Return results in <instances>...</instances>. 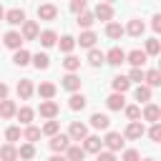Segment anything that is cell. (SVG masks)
<instances>
[{"label":"cell","instance_id":"obj_19","mask_svg":"<svg viewBox=\"0 0 161 161\" xmlns=\"http://www.w3.org/2000/svg\"><path fill=\"white\" fill-rule=\"evenodd\" d=\"M123 30H126V33H128V35H133V38H141V35H143V30H146V28H143V23H141V20H138V18H136V20H128V25H126V28H123Z\"/></svg>","mask_w":161,"mask_h":161},{"label":"cell","instance_id":"obj_36","mask_svg":"<svg viewBox=\"0 0 161 161\" xmlns=\"http://www.w3.org/2000/svg\"><path fill=\"white\" fill-rule=\"evenodd\" d=\"M93 23H96V15H93L91 10H86V13H80V15H78V25H80V28L91 30V25H93Z\"/></svg>","mask_w":161,"mask_h":161},{"label":"cell","instance_id":"obj_6","mask_svg":"<svg viewBox=\"0 0 161 161\" xmlns=\"http://www.w3.org/2000/svg\"><path fill=\"white\" fill-rule=\"evenodd\" d=\"M143 133H146L143 123H141V121H131V123L126 126V131H123V138H131V141H136V138H141Z\"/></svg>","mask_w":161,"mask_h":161},{"label":"cell","instance_id":"obj_8","mask_svg":"<svg viewBox=\"0 0 161 161\" xmlns=\"http://www.w3.org/2000/svg\"><path fill=\"white\" fill-rule=\"evenodd\" d=\"M93 15H96V20H108V23H111V18H113V5H111V3H98L96 10H93Z\"/></svg>","mask_w":161,"mask_h":161},{"label":"cell","instance_id":"obj_10","mask_svg":"<svg viewBox=\"0 0 161 161\" xmlns=\"http://www.w3.org/2000/svg\"><path fill=\"white\" fill-rule=\"evenodd\" d=\"M3 43H5L8 48H13V50H20V45H23V35H20L18 30H8L5 38H3Z\"/></svg>","mask_w":161,"mask_h":161},{"label":"cell","instance_id":"obj_14","mask_svg":"<svg viewBox=\"0 0 161 161\" xmlns=\"http://www.w3.org/2000/svg\"><path fill=\"white\" fill-rule=\"evenodd\" d=\"M146 58H148V55H146L143 50H138V48L131 50V53H126V63H131L133 68H141V65L146 63Z\"/></svg>","mask_w":161,"mask_h":161},{"label":"cell","instance_id":"obj_35","mask_svg":"<svg viewBox=\"0 0 161 161\" xmlns=\"http://www.w3.org/2000/svg\"><path fill=\"white\" fill-rule=\"evenodd\" d=\"M108 123H111V118L106 113H93L91 116V126L93 128H108Z\"/></svg>","mask_w":161,"mask_h":161},{"label":"cell","instance_id":"obj_50","mask_svg":"<svg viewBox=\"0 0 161 161\" xmlns=\"http://www.w3.org/2000/svg\"><path fill=\"white\" fill-rule=\"evenodd\" d=\"M5 98H8V86L0 83V101H5Z\"/></svg>","mask_w":161,"mask_h":161},{"label":"cell","instance_id":"obj_26","mask_svg":"<svg viewBox=\"0 0 161 161\" xmlns=\"http://www.w3.org/2000/svg\"><path fill=\"white\" fill-rule=\"evenodd\" d=\"M65 158H68V161H86L83 146H73V143H70V148L65 151Z\"/></svg>","mask_w":161,"mask_h":161},{"label":"cell","instance_id":"obj_42","mask_svg":"<svg viewBox=\"0 0 161 161\" xmlns=\"http://www.w3.org/2000/svg\"><path fill=\"white\" fill-rule=\"evenodd\" d=\"M126 78H128L131 83H138V86H141L143 78H146V70H141V68H131V73H128Z\"/></svg>","mask_w":161,"mask_h":161},{"label":"cell","instance_id":"obj_45","mask_svg":"<svg viewBox=\"0 0 161 161\" xmlns=\"http://www.w3.org/2000/svg\"><path fill=\"white\" fill-rule=\"evenodd\" d=\"M5 138H8V143H13V141H20V128H18V126H10V128L5 131Z\"/></svg>","mask_w":161,"mask_h":161},{"label":"cell","instance_id":"obj_4","mask_svg":"<svg viewBox=\"0 0 161 161\" xmlns=\"http://www.w3.org/2000/svg\"><path fill=\"white\" fill-rule=\"evenodd\" d=\"M20 35H23V40H38V35H40L38 23L35 20H25L23 28H20Z\"/></svg>","mask_w":161,"mask_h":161},{"label":"cell","instance_id":"obj_25","mask_svg":"<svg viewBox=\"0 0 161 161\" xmlns=\"http://www.w3.org/2000/svg\"><path fill=\"white\" fill-rule=\"evenodd\" d=\"M86 103H88V101H86V96H83V93H73V96L68 98L70 111H83V108H86Z\"/></svg>","mask_w":161,"mask_h":161},{"label":"cell","instance_id":"obj_34","mask_svg":"<svg viewBox=\"0 0 161 161\" xmlns=\"http://www.w3.org/2000/svg\"><path fill=\"white\" fill-rule=\"evenodd\" d=\"M133 96H136V101H141V103H148V101H151V88H148L146 83H141V86L133 91Z\"/></svg>","mask_w":161,"mask_h":161},{"label":"cell","instance_id":"obj_49","mask_svg":"<svg viewBox=\"0 0 161 161\" xmlns=\"http://www.w3.org/2000/svg\"><path fill=\"white\" fill-rule=\"evenodd\" d=\"M153 33H161V15H153V23H151Z\"/></svg>","mask_w":161,"mask_h":161},{"label":"cell","instance_id":"obj_20","mask_svg":"<svg viewBox=\"0 0 161 161\" xmlns=\"http://www.w3.org/2000/svg\"><path fill=\"white\" fill-rule=\"evenodd\" d=\"M38 40H40L43 48H50V45L58 43V33H55V30H43V33L38 35Z\"/></svg>","mask_w":161,"mask_h":161},{"label":"cell","instance_id":"obj_29","mask_svg":"<svg viewBox=\"0 0 161 161\" xmlns=\"http://www.w3.org/2000/svg\"><path fill=\"white\" fill-rule=\"evenodd\" d=\"M30 60H33V55H30V53H28L25 48L15 50V55H13V63H15V65H20V68H23V65H28Z\"/></svg>","mask_w":161,"mask_h":161},{"label":"cell","instance_id":"obj_16","mask_svg":"<svg viewBox=\"0 0 161 161\" xmlns=\"http://www.w3.org/2000/svg\"><path fill=\"white\" fill-rule=\"evenodd\" d=\"M106 106H108L111 111H121V108H126V98H123V93H111V96L106 98Z\"/></svg>","mask_w":161,"mask_h":161},{"label":"cell","instance_id":"obj_33","mask_svg":"<svg viewBox=\"0 0 161 161\" xmlns=\"http://www.w3.org/2000/svg\"><path fill=\"white\" fill-rule=\"evenodd\" d=\"M88 63L93 65V68H98V65H103L106 63V53H101V50H88Z\"/></svg>","mask_w":161,"mask_h":161},{"label":"cell","instance_id":"obj_40","mask_svg":"<svg viewBox=\"0 0 161 161\" xmlns=\"http://www.w3.org/2000/svg\"><path fill=\"white\" fill-rule=\"evenodd\" d=\"M35 156V146L33 143H23L20 148H18V158H25V161H30Z\"/></svg>","mask_w":161,"mask_h":161},{"label":"cell","instance_id":"obj_32","mask_svg":"<svg viewBox=\"0 0 161 161\" xmlns=\"http://www.w3.org/2000/svg\"><path fill=\"white\" fill-rule=\"evenodd\" d=\"M143 53H146V55H158V53H161V40H158V38H148Z\"/></svg>","mask_w":161,"mask_h":161},{"label":"cell","instance_id":"obj_13","mask_svg":"<svg viewBox=\"0 0 161 161\" xmlns=\"http://www.w3.org/2000/svg\"><path fill=\"white\" fill-rule=\"evenodd\" d=\"M106 63H111V65H121V63H126V50H121V48H111V50L106 53Z\"/></svg>","mask_w":161,"mask_h":161},{"label":"cell","instance_id":"obj_21","mask_svg":"<svg viewBox=\"0 0 161 161\" xmlns=\"http://www.w3.org/2000/svg\"><path fill=\"white\" fill-rule=\"evenodd\" d=\"M111 86H113V93H126V91L131 88V80H128L126 75H116V78L111 80Z\"/></svg>","mask_w":161,"mask_h":161},{"label":"cell","instance_id":"obj_54","mask_svg":"<svg viewBox=\"0 0 161 161\" xmlns=\"http://www.w3.org/2000/svg\"><path fill=\"white\" fill-rule=\"evenodd\" d=\"M158 70H161V60H158Z\"/></svg>","mask_w":161,"mask_h":161},{"label":"cell","instance_id":"obj_41","mask_svg":"<svg viewBox=\"0 0 161 161\" xmlns=\"http://www.w3.org/2000/svg\"><path fill=\"white\" fill-rule=\"evenodd\" d=\"M58 131H60V123H58V121H48V123L40 128V133H45V136H50V138L58 136Z\"/></svg>","mask_w":161,"mask_h":161},{"label":"cell","instance_id":"obj_51","mask_svg":"<svg viewBox=\"0 0 161 161\" xmlns=\"http://www.w3.org/2000/svg\"><path fill=\"white\" fill-rule=\"evenodd\" d=\"M48 161H68V158H65V156H58V153H55V156H50Z\"/></svg>","mask_w":161,"mask_h":161},{"label":"cell","instance_id":"obj_17","mask_svg":"<svg viewBox=\"0 0 161 161\" xmlns=\"http://www.w3.org/2000/svg\"><path fill=\"white\" fill-rule=\"evenodd\" d=\"M18 113V106H15V101H0V118H13Z\"/></svg>","mask_w":161,"mask_h":161},{"label":"cell","instance_id":"obj_15","mask_svg":"<svg viewBox=\"0 0 161 161\" xmlns=\"http://www.w3.org/2000/svg\"><path fill=\"white\" fill-rule=\"evenodd\" d=\"M101 146H103L101 136H88V138L83 141V151H86V153H101Z\"/></svg>","mask_w":161,"mask_h":161},{"label":"cell","instance_id":"obj_38","mask_svg":"<svg viewBox=\"0 0 161 161\" xmlns=\"http://www.w3.org/2000/svg\"><path fill=\"white\" fill-rule=\"evenodd\" d=\"M63 68H65L68 73H75V70L80 68V58H75V55H65V60H63Z\"/></svg>","mask_w":161,"mask_h":161},{"label":"cell","instance_id":"obj_11","mask_svg":"<svg viewBox=\"0 0 161 161\" xmlns=\"http://www.w3.org/2000/svg\"><path fill=\"white\" fill-rule=\"evenodd\" d=\"M38 111H40V116H43V118H48V121H53V118L58 116V103H55V101H43Z\"/></svg>","mask_w":161,"mask_h":161},{"label":"cell","instance_id":"obj_37","mask_svg":"<svg viewBox=\"0 0 161 161\" xmlns=\"http://www.w3.org/2000/svg\"><path fill=\"white\" fill-rule=\"evenodd\" d=\"M33 65H35L38 70H45V68L50 65V58H48L45 53H35V55H33Z\"/></svg>","mask_w":161,"mask_h":161},{"label":"cell","instance_id":"obj_9","mask_svg":"<svg viewBox=\"0 0 161 161\" xmlns=\"http://www.w3.org/2000/svg\"><path fill=\"white\" fill-rule=\"evenodd\" d=\"M60 86H63L65 91H70V93H78V91H80V78H78L75 73H65L63 80H60Z\"/></svg>","mask_w":161,"mask_h":161},{"label":"cell","instance_id":"obj_43","mask_svg":"<svg viewBox=\"0 0 161 161\" xmlns=\"http://www.w3.org/2000/svg\"><path fill=\"white\" fill-rule=\"evenodd\" d=\"M123 111H126V118H128V121H138V118H141V108H138V106H126Z\"/></svg>","mask_w":161,"mask_h":161},{"label":"cell","instance_id":"obj_23","mask_svg":"<svg viewBox=\"0 0 161 161\" xmlns=\"http://www.w3.org/2000/svg\"><path fill=\"white\" fill-rule=\"evenodd\" d=\"M55 91H58V88H55L50 80H45V83H40V86H38V96H40V98H45V101H53Z\"/></svg>","mask_w":161,"mask_h":161},{"label":"cell","instance_id":"obj_27","mask_svg":"<svg viewBox=\"0 0 161 161\" xmlns=\"http://www.w3.org/2000/svg\"><path fill=\"white\" fill-rule=\"evenodd\" d=\"M0 161H18V148L13 143H5L0 148Z\"/></svg>","mask_w":161,"mask_h":161},{"label":"cell","instance_id":"obj_22","mask_svg":"<svg viewBox=\"0 0 161 161\" xmlns=\"http://www.w3.org/2000/svg\"><path fill=\"white\" fill-rule=\"evenodd\" d=\"M33 91H35V88H33V83H30V78H23V80L18 83V96H20L23 101H28V98L33 96Z\"/></svg>","mask_w":161,"mask_h":161},{"label":"cell","instance_id":"obj_52","mask_svg":"<svg viewBox=\"0 0 161 161\" xmlns=\"http://www.w3.org/2000/svg\"><path fill=\"white\" fill-rule=\"evenodd\" d=\"M0 20H5V8L0 5Z\"/></svg>","mask_w":161,"mask_h":161},{"label":"cell","instance_id":"obj_44","mask_svg":"<svg viewBox=\"0 0 161 161\" xmlns=\"http://www.w3.org/2000/svg\"><path fill=\"white\" fill-rule=\"evenodd\" d=\"M148 138H151L153 143H161V123H153V126L148 128Z\"/></svg>","mask_w":161,"mask_h":161},{"label":"cell","instance_id":"obj_2","mask_svg":"<svg viewBox=\"0 0 161 161\" xmlns=\"http://www.w3.org/2000/svg\"><path fill=\"white\" fill-rule=\"evenodd\" d=\"M68 136H70V141H86L88 138V126L80 123V121H73L70 128H68Z\"/></svg>","mask_w":161,"mask_h":161},{"label":"cell","instance_id":"obj_3","mask_svg":"<svg viewBox=\"0 0 161 161\" xmlns=\"http://www.w3.org/2000/svg\"><path fill=\"white\" fill-rule=\"evenodd\" d=\"M103 143H106V148H108L111 153H116V151H121V148H123V136H121V133H116V131H108V133H106V138H103Z\"/></svg>","mask_w":161,"mask_h":161},{"label":"cell","instance_id":"obj_12","mask_svg":"<svg viewBox=\"0 0 161 161\" xmlns=\"http://www.w3.org/2000/svg\"><path fill=\"white\" fill-rule=\"evenodd\" d=\"M96 40H98V35H96L93 30H83V33H80V38H75V43H78L80 48H91V50H93Z\"/></svg>","mask_w":161,"mask_h":161},{"label":"cell","instance_id":"obj_24","mask_svg":"<svg viewBox=\"0 0 161 161\" xmlns=\"http://www.w3.org/2000/svg\"><path fill=\"white\" fill-rule=\"evenodd\" d=\"M143 80H146L148 88H158V86H161V70H158V68L146 70V78H143Z\"/></svg>","mask_w":161,"mask_h":161},{"label":"cell","instance_id":"obj_1","mask_svg":"<svg viewBox=\"0 0 161 161\" xmlns=\"http://www.w3.org/2000/svg\"><path fill=\"white\" fill-rule=\"evenodd\" d=\"M48 146H50V151L63 153V151L70 148V136H68V133H58V136H53V138L48 141Z\"/></svg>","mask_w":161,"mask_h":161},{"label":"cell","instance_id":"obj_7","mask_svg":"<svg viewBox=\"0 0 161 161\" xmlns=\"http://www.w3.org/2000/svg\"><path fill=\"white\" fill-rule=\"evenodd\" d=\"M5 23H10V25H23V23H25V10H23V8H10V10H5Z\"/></svg>","mask_w":161,"mask_h":161},{"label":"cell","instance_id":"obj_39","mask_svg":"<svg viewBox=\"0 0 161 161\" xmlns=\"http://www.w3.org/2000/svg\"><path fill=\"white\" fill-rule=\"evenodd\" d=\"M40 136H43V133H40V128H35V126H28V128L23 131V138H25L28 143H35Z\"/></svg>","mask_w":161,"mask_h":161},{"label":"cell","instance_id":"obj_47","mask_svg":"<svg viewBox=\"0 0 161 161\" xmlns=\"http://www.w3.org/2000/svg\"><path fill=\"white\" fill-rule=\"evenodd\" d=\"M123 161H141V153L136 148H128V151H123Z\"/></svg>","mask_w":161,"mask_h":161},{"label":"cell","instance_id":"obj_18","mask_svg":"<svg viewBox=\"0 0 161 161\" xmlns=\"http://www.w3.org/2000/svg\"><path fill=\"white\" fill-rule=\"evenodd\" d=\"M55 15H58V8L50 5V3H45V5L38 8V18H40V20H53Z\"/></svg>","mask_w":161,"mask_h":161},{"label":"cell","instance_id":"obj_46","mask_svg":"<svg viewBox=\"0 0 161 161\" xmlns=\"http://www.w3.org/2000/svg\"><path fill=\"white\" fill-rule=\"evenodd\" d=\"M70 10H73L75 15H80V13L88 10V5H86V0H73V3H70Z\"/></svg>","mask_w":161,"mask_h":161},{"label":"cell","instance_id":"obj_53","mask_svg":"<svg viewBox=\"0 0 161 161\" xmlns=\"http://www.w3.org/2000/svg\"><path fill=\"white\" fill-rule=\"evenodd\" d=\"M143 161H156V158H143Z\"/></svg>","mask_w":161,"mask_h":161},{"label":"cell","instance_id":"obj_31","mask_svg":"<svg viewBox=\"0 0 161 161\" xmlns=\"http://www.w3.org/2000/svg\"><path fill=\"white\" fill-rule=\"evenodd\" d=\"M58 48H60L65 55H70V50L75 48V38H73V35H63V38L58 40Z\"/></svg>","mask_w":161,"mask_h":161},{"label":"cell","instance_id":"obj_30","mask_svg":"<svg viewBox=\"0 0 161 161\" xmlns=\"http://www.w3.org/2000/svg\"><path fill=\"white\" fill-rule=\"evenodd\" d=\"M18 121L20 123H25V126H30V121H33V116H35V111L30 108V106H23V108H18Z\"/></svg>","mask_w":161,"mask_h":161},{"label":"cell","instance_id":"obj_48","mask_svg":"<svg viewBox=\"0 0 161 161\" xmlns=\"http://www.w3.org/2000/svg\"><path fill=\"white\" fill-rule=\"evenodd\" d=\"M96 161H118V158H116V153H111V151H101V153L96 156Z\"/></svg>","mask_w":161,"mask_h":161},{"label":"cell","instance_id":"obj_5","mask_svg":"<svg viewBox=\"0 0 161 161\" xmlns=\"http://www.w3.org/2000/svg\"><path fill=\"white\" fill-rule=\"evenodd\" d=\"M141 116H143V121H151V126H153V123H161V106H156V103H146Z\"/></svg>","mask_w":161,"mask_h":161},{"label":"cell","instance_id":"obj_28","mask_svg":"<svg viewBox=\"0 0 161 161\" xmlns=\"http://www.w3.org/2000/svg\"><path fill=\"white\" fill-rule=\"evenodd\" d=\"M123 33H126V30H123V25H121V23H108V25H106V35H108L111 40H118Z\"/></svg>","mask_w":161,"mask_h":161}]
</instances>
